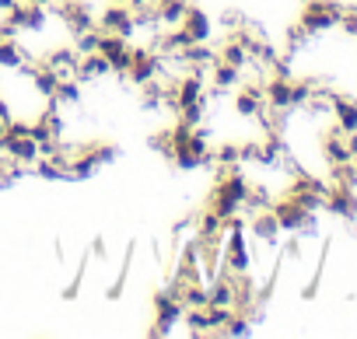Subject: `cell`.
<instances>
[{
	"mask_svg": "<svg viewBox=\"0 0 357 339\" xmlns=\"http://www.w3.org/2000/svg\"><path fill=\"white\" fill-rule=\"evenodd\" d=\"M340 18H343V4H336V0H305L298 25L308 36H322L329 29H340Z\"/></svg>",
	"mask_w": 357,
	"mask_h": 339,
	"instance_id": "1",
	"label": "cell"
},
{
	"mask_svg": "<svg viewBox=\"0 0 357 339\" xmlns=\"http://www.w3.org/2000/svg\"><path fill=\"white\" fill-rule=\"evenodd\" d=\"M270 210H273V217H277V224H280V231H287V235H312L315 231V214L312 210H305L294 196H284V200H277V203H270Z\"/></svg>",
	"mask_w": 357,
	"mask_h": 339,
	"instance_id": "2",
	"label": "cell"
},
{
	"mask_svg": "<svg viewBox=\"0 0 357 339\" xmlns=\"http://www.w3.org/2000/svg\"><path fill=\"white\" fill-rule=\"evenodd\" d=\"M172 161L183 168V172H197V168L211 164L214 157H211V147H207V133H204V129H193L186 140H178Z\"/></svg>",
	"mask_w": 357,
	"mask_h": 339,
	"instance_id": "3",
	"label": "cell"
},
{
	"mask_svg": "<svg viewBox=\"0 0 357 339\" xmlns=\"http://www.w3.org/2000/svg\"><path fill=\"white\" fill-rule=\"evenodd\" d=\"M178 318H183V301L175 297V290H172V287L158 290V294H154V325L147 329V336H151V339L168 336Z\"/></svg>",
	"mask_w": 357,
	"mask_h": 339,
	"instance_id": "4",
	"label": "cell"
},
{
	"mask_svg": "<svg viewBox=\"0 0 357 339\" xmlns=\"http://www.w3.org/2000/svg\"><path fill=\"white\" fill-rule=\"evenodd\" d=\"M95 29H98V32H109V36L133 39L137 22H133V11H130L126 4H105V11L95 15Z\"/></svg>",
	"mask_w": 357,
	"mask_h": 339,
	"instance_id": "5",
	"label": "cell"
},
{
	"mask_svg": "<svg viewBox=\"0 0 357 339\" xmlns=\"http://www.w3.org/2000/svg\"><path fill=\"white\" fill-rule=\"evenodd\" d=\"M95 53H102V56L109 60V70H112V74H123V77H126V70H130V39L102 32Z\"/></svg>",
	"mask_w": 357,
	"mask_h": 339,
	"instance_id": "6",
	"label": "cell"
},
{
	"mask_svg": "<svg viewBox=\"0 0 357 339\" xmlns=\"http://www.w3.org/2000/svg\"><path fill=\"white\" fill-rule=\"evenodd\" d=\"M322 210H329L333 217H343V221H357V189L329 186V193L322 200Z\"/></svg>",
	"mask_w": 357,
	"mask_h": 339,
	"instance_id": "7",
	"label": "cell"
},
{
	"mask_svg": "<svg viewBox=\"0 0 357 339\" xmlns=\"http://www.w3.org/2000/svg\"><path fill=\"white\" fill-rule=\"evenodd\" d=\"M60 18L70 32H88L95 29V11L88 0H60Z\"/></svg>",
	"mask_w": 357,
	"mask_h": 339,
	"instance_id": "8",
	"label": "cell"
},
{
	"mask_svg": "<svg viewBox=\"0 0 357 339\" xmlns=\"http://www.w3.org/2000/svg\"><path fill=\"white\" fill-rule=\"evenodd\" d=\"M249 231H252V238H259L266 249H280V224H277V217H273V210L266 207V210H256L252 217H249Z\"/></svg>",
	"mask_w": 357,
	"mask_h": 339,
	"instance_id": "9",
	"label": "cell"
},
{
	"mask_svg": "<svg viewBox=\"0 0 357 339\" xmlns=\"http://www.w3.org/2000/svg\"><path fill=\"white\" fill-rule=\"evenodd\" d=\"M235 112H238L242 119H259V112H266L263 88H259V84H245V88H238V95H235Z\"/></svg>",
	"mask_w": 357,
	"mask_h": 339,
	"instance_id": "10",
	"label": "cell"
},
{
	"mask_svg": "<svg viewBox=\"0 0 357 339\" xmlns=\"http://www.w3.org/2000/svg\"><path fill=\"white\" fill-rule=\"evenodd\" d=\"M46 67H50L60 81L74 77V70H77V49H74V46H56V49H50V53H46Z\"/></svg>",
	"mask_w": 357,
	"mask_h": 339,
	"instance_id": "11",
	"label": "cell"
},
{
	"mask_svg": "<svg viewBox=\"0 0 357 339\" xmlns=\"http://www.w3.org/2000/svg\"><path fill=\"white\" fill-rule=\"evenodd\" d=\"M190 11V0H154V18L161 29H175V25H183Z\"/></svg>",
	"mask_w": 357,
	"mask_h": 339,
	"instance_id": "12",
	"label": "cell"
},
{
	"mask_svg": "<svg viewBox=\"0 0 357 339\" xmlns=\"http://www.w3.org/2000/svg\"><path fill=\"white\" fill-rule=\"evenodd\" d=\"M263 98H266V109H270V112H287V109H291V81L270 77V81L263 84Z\"/></svg>",
	"mask_w": 357,
	"mask_h": 339,
	"instance_id": "13",
	"label": "cell"
},
{
	"mask_svg": "<svg viewBox=\"0 0 357 339\" xmlns=\"http://www.w3.org/2000/svg\"><path fill=\"white\" fill-rule=\"evenodd\" d=\"M329 112H333V119H336V126H340L343 133L357 129V102H354V98H347V95H329Z\"/></svg>",
	"mask_w": 357,
	"mask_h": 339,
	"instance_id": "14",
	"label": "cell"
},
{
	"mask_svg": "<svg viewBox=\"0 0 357 339\" xmlns=\"http://www.w3.org/2000/svg\"><path fill=\"white\" fill-rule=\"evenodd\" d=\"M183 29H186V36H190L193 42H211V36H214L211 15H207V11H200V8H190V11H186Z\"/></svg>",
	"mask_w": 357,
	"mask_h": 339,
	"instance_id": "15",
	"label": "cell"
},
{
	"mask_svg": "<svg viewBox=\"0 0 357 339\" xmlns=\"http://www.w3.org/2000/svg\"><path fill=\"white\" fill-rule=\"evenodd\" d=\"M105 74H112L109 70V60L102 56V53H88V56H77V70H74V77L84 84V81H98V77H105Z\"/></svg>",
	"mask_w": 357,
	"mask_h": 339,
	"instance_id": "16",
	"label": "cell"
},
{
	"mask_svg": "<svg viewBox=\"0 0 357 339\" xmlns=\"http://www.w3.org/2000/svg\"><path fill=\"white\" fill-rule=\"evenodd\" d=\"M207 77H211V88H214V91H231V88H238L242 70H238V67H231V63H225V60H214Z\"/></svg>",
	"mask_w": 357,
	"mask_h": 339,
	"instance_id": "17",
	"label": "cell"
},
{
	"mask_svg": "<svg viewBox=\"0 0 357 339\" xmlns=\"http://www.w3.org/2000/svg\"><path fill=\"white\" fill-rule=\"evenodd\" d=\"M175 56L183 60L186 67H211V63L218 60V49H214L211 42H190L186 49H178Z\"/></svg>",
	"mask_w": 357,
	"mask_h": 339,
	"instance_id": "18",
	"label": "cell"
},
{
	"mask_svg": "<svg viewBox=\"0 0 357 339\" xmlns=\"http://www.w3.org/2000/svg\"><path fill=\"white\" fill-rule=\"evenodd\" d=\"M25 74L32 77V84H36V95H39V98H56V84H60V77H56V74H53L46 63L29 67Z\"/></svg>",
	"mask_w": 357,
	"mask_h": 339,
	"instance_id": "19",
	"label": "cell"
},
{
	"mask_svg": "<svg viewBox=\"0 0 357 339\" xmlns=\"http://www.w3.org/2000/svg\"><path fill=\"white\" fill-rule=\"evenodd\" d=\"M218 60H225V63H231V67H238V70H245L249 63H252V56H249V49L231 36L225 46H221V53H218Z\"/></svg>",
	"mask_w": 357,
	"mask_h": 339,
	"instance_id": "20",
	"label": "cell"
},
{
	"mask_svg": "<svg viewBox=\"0 0 357 339\" xmlns=\"http://www.w3.org/2000/svg\"><path fill=\"white\" fill-rule=\"evenodd\" d=\"M193 224H197V238H225V221L214 210H204Z\"/></svg>",
	"mask_w": 357,
	"mask_h": 339,
	"instance_id": "21",
	"label": "cell"
},
{
	"mask_svg": "<svg viewBox=\"0 0 357 339\" xmlns=\"http://www.w3.org/2000/svg\"><path fill=\"white\" fill-rule=\"evenodd\" d=\"M25 60H29V53L22 49V42H15V39H0V67L15 70V67H22Z\"/></svg>",
	"mask_w": 357,
	"mask_h": 339,
	"instance_id": "22",
	"label": "cell"
},
{
	"mask_svg": "<svg viewBox=\"0 0 357 339\" xmlns=\"http://www.w3.org/2000/svg\"><path fill=\"white\" fill-rule=\"evenodd\" d=\"M183 322H186V332L190 336H211L207 308H183Z\"/></svg>",
	"mask_w": 357,
	"mask_h": 339,
	"instance_id": "23",
	"label": "cell"
},
{
	"mask_svg": "<svg viewBox=\"0 0 357 339\" xmlns=\"http://www.w3.org/2000/svg\"><path fill=\"white\" fill-rule=\"evenodd\" d=\"M98 39H102V32H98V29L74 32V49H77V56H88V53H95V49H98Z\"/></svg>",
	"mask_w": 357,
	"mask_h": 339,
	"instance_id": "24",
	"label": "cell"
},
{
	"mask_svg": "<svg viewBox=\"0 0 357 339\" xmlns=\"http://www.w3.org/2000/svg\"><path fill=\"white\" fill-rule=\"evenodd\" d=\"M211 157L218 161V164H225V168H231V164H238L242 161V150H238V143H218L214 150H211Z\"/></svg>",
	"mask_w": 357,
	"mask_h": 339,
	"instance_id": "25",
	"label": "cell"
},
{
	"mask_svg": "<svg viewBox=\"0 0 357 339\" xmlns=\"http://www.w3.org/2000/svg\"><path fill=\"white\" fill-rule=\"evenodd\" d=\"M56 102H67V105H77L81 102V81L77 77H67L56 84Z\"/></svg>",
	"mask_w": 357,
	"mask_h": 339,
	"instance_id": "26",
	"label": "cell"
},
{
	"mask_svg": "<svg viewBox=\"0 0 357 339\" xmlns=\"http://www.w3.org/2000/svg\"><path fill=\"white\" fill-rule=\"evenodd\" d=\"M151 147H154L158 154H165V157L172 161V154H175V140H172V129H158V133L151 136Z\"/></svg>",
	"mask_w": 357,
	"mask_h": 339,
	"instance_id": "27",
	"label": "cell"
},
{
	"mask_svg": "<svg viewBox=\"0 0 357 339\" xmlns=\"http://www.w3.org/2000/svg\"><path fill=\"white\" fill-rule=\"evenodd\" d=\"M204 112H207V98H204V102H193V105H186V109H178V119H186L190 126H200V123H204Z\"/></svg>",
	"mask_w": 357,
	"mask_h": 339,
	"instance_id": "28",
	"label": "cell"
},
{
	"mask_svg": "<svg viewBox=\"0 0 357 339\" xmlns=\"http://www.w3.org/2000/svg\"><path fill=\"white\" fill-rule=\"evenodd\" d=\"M32 133V123L29 119H8V129H4V136H29Z\"/></svg>",
	"mask_w": 357,
	"mask_h": 339,
	"instance_id": "29",
	"label": "cell"
},
{
	"mask_svg": "<svg viewBox=\"0 0 357 339\" xmlns=\"http://www.w3.org/2000/svg\"><path fill=\"white\" fill-rule=\"evenodd\" d=\"M340 29L350 36V39H357V11H347L343 8V18H340Z\"/></svg>",
	"mask_w": 357,
	"mask_h": 339,
	"instance_id": "30",
	"label": "cell"
},
{
	"mask_svg": "<svg viewBox=\"0 0 357 339\" xmlns=\"http://www.w3.org/2000/svg\"><path fill=\"white\" fill-rule=\"evenodd\" d=\"M284 255H287V259H301V238H291V242L284 245Z\"/></svg>",
	"mask_w": 357,
	"mask_h": 339,
	"instance_id": "31",
	"label": "cell"
},
{
	"mask_svg": "<svg viewBox=\"0 0 357 339\" xmlns=\"http://www.w3.org/2000/svg\"><path fill=\"white\" fill-rule=\"evenodd\" d=\"M343 140H347V150H350V157H357V129L343 133Z\"/></svg>",
	"mask_w": 357,
	"mask_h": 339,
	"instance_id": "32",
	"label": "cell"
},
{
	"mask_svg": "<svg viewBox=\"0 0 357 339\" xmlns=\"http://www.w3.org/2000/svg\"><path fill=\"white\" fill-rule=\"evenodd\" d=\"M11 116H15V112H11V105H8V98H0V119H4V123H8Z\"/></svg>",
	"mask_w": 357,
	"mask_h": 339,
	"instance_id": "33",
	"label": "cell"
},
{
	"mask_svg": "<svg viewBox=\"0 0 357 339\" xmlns=\"http://www.w3.org/2000/svg\"><path fill=\"white\" fill-rule=\"evenodd\" d=\"M91 255H98V259L105 255V242H102V238H95V245H91Z\"/></svg>",
	"mask_w": 357,
	"mask_h": 339,
	"instance_id": "34",
	"label": "cell"
},
{
	"mask_svg": "<svg viewBox=\"0 0 357 339\" xmlns=\"http://www.w3.org/2000/svg\"><path fill=\"white\" fill-rule=\"evenodd\" d=\"M15 4H18V0H0V15H8Z\"/></svg>",
	"mask_w": 357,
	"mask_h": 339,
	"instance_id": "35",
	"label": "cell"
},
{
	"mask_svg": "<svg viewBox=\"0 0 357 339\" xmlns=\"http://www.w3.org/2000/svg\"><path fill=\"white\" fill-rule=\"evenodd\" d=\"M4 129H8V123H4V119H0V140H4Z\"/></svg>",
	"mask_w": 357,
	"mask_h": 339,
	"instance_id": "36",
	"label": "cell"
},
{
	"mask_svg": "<svg viewBox=\"0 0 357 339\" xmlns=\"http://www.w3.org/2000/svg\"><path fill=\"white\" fill-rule=\"evenodd\" d=\"M105 4H126V0H105Z\"/></svg>",
	"mask_w": 357,
	"mask_h": 339,
	"instance_id": "37",
	"label": "cell"
},
{
	"mask_svg": "<svg viewBox=\"0 0 357 339\" xmlns=\"http://www.w3.org/2000/svg\"><path fill=\"white\" fill-rule=\"evenodd\" d=\"M56 4H60V0H56Z\"/></svg>",
	"mask_w": 357,
	"mask_h": 339,
	"instance_id": "38",
	"label": "cell"
}]
</instances>
